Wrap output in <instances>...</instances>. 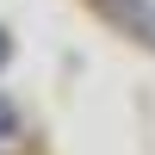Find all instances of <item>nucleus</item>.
<instances>
[{"instance_id": "obj_2", "label": "nucleus", "mask_w": 155, "mask_h": 155, "mask_svg": "<svg viewBox=\"0 0 155 155\" xmlns=\"http://www.w3.org/2000/svg\"><path fill=\"white\" fill-rule=\"evenodd\" d=\"M12 130H19V112H12V99H6V93H0V143H6V137H12Z\"/></svg>"}, {"instance_id": "obj_1", "label": "nucleus", "mask_w": 155, "mask_h": 155, "mask_svg": "<svg viewBox=\"0 0 155 155\" xmlns=\"http://www.w3.org/2000/svg\"><path fill=\"white\" fill-rule=\"evenodd\" d=\"M99 6H106L124 31H137V37H149V44H155V6H149V0H99Z\"/></svg>"}, {"instance_id": "obj_3", "label": "nucleus", "mask_w": 155, "mask_h": 155, "mask_svg": "<svg viewBox=\"0 0 155 155\" xmlns=\"http://www.w3.org/2000/svg\"><path fill=\"white\" fill-rule=\"evenodd\" d=\"M0 62H6V37H0Z\"/></svg>"}]
</instances>
